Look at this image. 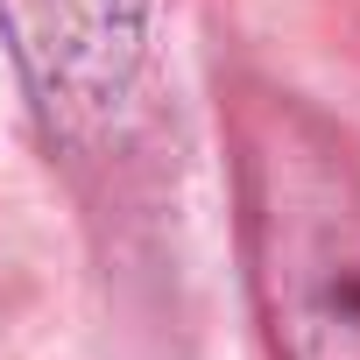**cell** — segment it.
I'll return each instance as SVG.
<instances>
[{
    "mask_svg": "<svg viewBox=\"0 0 360 360\" xmlns=\"http://www.w3.org/2000/svg\"><path fill=\"white\" fill-rule=\"evenodd\" d=\"M148 22L155 0H0V43L57 148L99 155L127 127L148 64Z\"/></svg>",
    "mask_w": 360,
    "mask_h": 360,
    "instance_id": "cell-2",
    "label": "cell"
},
{
    "mask_svg": "<svg viewBox=\"0 0 360 360\" xmlns=\"http://www.w3.org/2000/svg\"><path fill=\"white\" fill-rule=\"evenodd\" d=\"M255 318L276 360H360V155L276 85L226 99Z\"/></svg>",
    "mask_w": 360,
    "mask_h": 360,
    "instance_id": "cell-1",
    "label": "cell"
}]
</instances>
